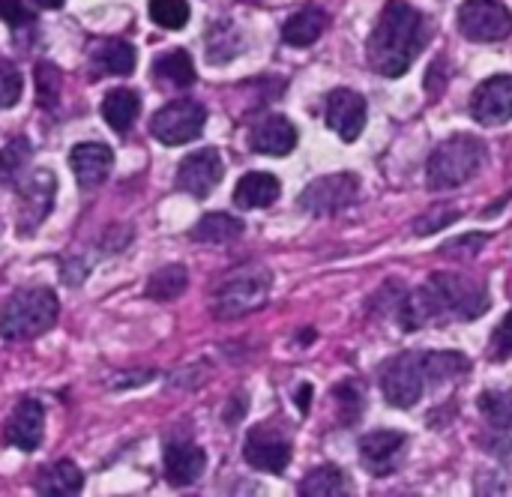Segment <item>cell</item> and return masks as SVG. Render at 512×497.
Instances as JSON below:
<instances>
[{
	"label": "cell",
	"mask_w": 512,
	"mask_h": 497,
	"mask_svg": "<svg viewBox=\"0 0 512 497\" xmlns=\"http://www.w3.org/2000/svg\"><path fill=\"white\" fill-rule=\"evenodd\" d=\"M150 18L165 30H180L189 21L186 0H150Z\"/></svg>",
	"instance_id": "obj_33"
},
{
	"label": "cell",
	"mask_w": 512,
	"mask_h": 497,
	"mask_svg": "<svg viewBox=\"0 0 512 497\" xmlns=\"http://www.w3.org/2000/svg\"><path fill=\"white\" fill-rule=\"evenodd\" d=\"M207 123V111L201 102L195 99H174L168 105H162L153 120H150V132L153 138H159L168 147H180L192 138H198L204 132Z\"/></svg>",
	"instance_id": "obj_8"
},
{
	"label": "cell",
	"mask_w": 512,
	"mask_h": 497,
	"mask_svg": "<svg viewBox=\"0 0 512 497\" xmlns=\"http://www.w3.org/2000/svg\"><path fill=\"white\" fill-rule=\"evenodd\" d=\"M225 174V162L222 153L216 147H201L192 156H186L177 168V186L183 192H189L192 198H207L216 183Z\"/></svg>",
	"instance_id": "obj_12"
},
{
	"label": "cell",
	"mask_w": 512,
	"mask_h": 497,
	"mask_svg": "<svg viewBox=\"0 0 512 497\" xmlns=\"http://www.w3.org/2000/svg\"><path fill=\"white\" fill-rule=\"evenodd\" d=\"M282 186L273 174L267 171H249L240 177L237 189H234V204L240 210H258V207H270L276 204Z\"/></svg>",
	"instance_id": "obj_21"
},
{
	"label": "cell",
	"mask_w": 512,
	"mask_h": 497,
	"mask_svg": "<svg viewBox=\"0 0 512 497\" xmlns=\"http://www.w3.org/2000/svg\"><path fill=\"white\" fill-rule=\"evenodd\" d=\"M324 30H327V12L318 6H306L282 24V42L294 48H306L318 42Z\"/></svg>",
	"instance_id": "obj_22"
},
{
	"label": "cell",
	"mask_w": 512,
	"mask_h": 497,
	"mask_svg": "<svg viewBox=\"0 0 512 497\" xmlns=\"http://www.w3.org/2000/svg\"><path fill=\"white\" fill-rule=\"evenodd\" d=\"M492 306L489 288L477 279L459 273H432L429 282L402 297L396 306V321L402 330L414 333L426 324H447V321H477Z\"/></svg>",
	"instance_id": "obj_1"
},
{
	"label": "cell",
	"mask_w": 512,
	"mask_h": 497,
	"mask_svg": "<svg viewBox=\"0 0 512 497\" xmlns=\"http://www.w3.org/2000/svg\"><path fill=\"white\" fill-rule=\"evenodd\" d=\"M249 147L264 156H288L297 147V129L282 114L261 117L249 132Z\"/></svg>",
	"instance_id": "obj_19"
},
{
	"label": "cell",
	"mask_w": 512,
	"mask_h": 497,
	"mask_svg": "<svg viewBox=\"0 0 512 497\" xmlns=\"http://www.w3.org/2000/svg\"><path fill=\"white\" fill-rule=\"evenodd\" d=\"M33 12L24 6V0H0V21L3 24H9V27H27V24H33Z\"/></svg>",
	"instance_id": "obj_38"
},
{
	"label": "cell",
	"mask_w": 512,
	"mask_h": 497,
	"mask_svg": "<svg viewBox=\"0 0 512 497\" xmlns=\"http://www.w3.org/2000/svg\"><path fill=\"white\" fill-rule=\"evenodd\" d=\"M54 192H57V177L45 168L33 171L21 183V189H18V231H21V237L36 231L42 225V219L51 213Z\"/></svg>",
	"instance_id": "obj_10"
},
{
	"label": "cell",
	"mask_w": 512,
	"mask_h": 497,
	"mask_svg": "<svg viewBox=\"0 0 512 497\" xmlns=\"http://www.w3.org/2000/svg\"><path fill=\"white\" fill-rule=\"evenodd\" d=\"M327 126L342 138V141H357L360 132L366 129V99L351 90V87H336L327 96V108H324Z\"/></svg>",
	"instance_id": "obj_14"
},
{
	"label": "cell",
	"mask_w": 512,
	"mask_h": 497,
	"mask_svg": "<svg viewBox=\"0 0 512 497\" xmlns=\"http://www.w3.org/2000/svg\"><path fill=\"white\" fill-rule=\"evenodd\" d=\"M135 63H138L135 45L126 42V39H99L90 48V66H93L96 78H102V75L126 78V75L135 72Z\"/></svg>",
	"instance_id": "obj_20"
},
{
	"label": "cell",
	"mask_w": 512,
	"mask_h": 497,
	"mask_svg": "<svg viewBox=\"0 0 512 497\" xmlns=\"http://www.w3.org/2000/svg\"><path fill=\"white\" fill-rule=\"evenodd\" d=\"M360 195V180L357 174H327V177H318L312 180L300 198H297V207L312 213V216H333L339 210H348Z\"/></svg>",
	"instance_id": "obj_9"
},
{
	"label": "cell",
	"mask_w": 512,
	"mask_h": 497,
	"mask_svg": "<svg viewBox=\"0 0 512 497\" xmlns=\"http://www.w3.org/2000/svg\"><path fill=\"white\" fill-rule=\"evenodd\" d=\"M30 156V141L27 138H12L3 150H0V186L18 180V174L24 171V162Z\"/></svg>",
	"instance_id": "obj_32"
},
{
	"label": "cell",
	"mask_w": 512,
	"mask_h": 497,
	"mask_svg": "<svg viewBox=\"0 0 512 497\" xmlns=\"http://www.w3.org/2000/svg\"><path fill=\"white\" fill-rule=\"evenodd\" d=\"M60 303L51 288H21L0 309V336L9 342H27L48 333L57 324Z\"/></svg>",
	"instance_id": "obj_4"
},
{
	"label": "cell",
	"mask_w": 512,
	"mask_h": 497,
	"mask_svg": "<svg viewBox=\"0 0 512 497\" xmlns=\"http://www.w3.org/2000/svg\"><path fill=\"white\" fill-rule=\"evenodd\" d=\"M153 75L159 84H168V87H177V90H186L195 84V63H192V54L183 51V48H174V51H165L153 60Z\"/></svg>",
	"instance_id": "obj_23"
},
{
	"label": "cell",
	"mask_w": 512,
	"mask_h": 497,
	"mask_svg": "<svg viewBox=\"0 0 512 497\" xmlns=\"http://www.w3.org/2000/svg\"><path fill=\"white\" fill-rule=\"evenodd\" d=\"M309 396H312V387H309V384H303V387H300V393H297V408H300L303 414L309 411Z\"/></svg>",
	"instance_id": "obj_40"
},
{
	"label": "cell",
	"mask_w": 512,
	"mask_h": 497,
	"mask_svg": "<svg viewBox=\"0 0 512 497\" xmlns=\"http://www.w3.org/2000/svg\"><path fill=\"white\" fill-rule=\"evenodd\" d=\"M186 282H189L186 270L177 267V264H168V267L156 270V273L147 279V297H150V300H159V303L174 300V297H180V294L186 291Z\"/></svg>",
	"instance_id": "obj_28"
},
{
	"label": "cell",
	"mask_w": 512,
	"mask_h": 497,
	"mask_svg": "<svg viewBox=\"0 0 512 497\" xmlns=\"http://www.w3.org/2000/svg\"><path fill=\"white\" fill-rule=\"evenodd\" d=\"M243 48V39L237 33V27L231 21H219L210 27V36H207V57L213 63H225L231 57H237Z\"/></svg>",
	"instance_id": "obj_30"
},
{
	"label": "cell",
	"mask_w": 512,
	"mask_h": 497,
	"mask_svg": "<svg viewBox=\"0 0 512 497\" xmlns=\"http://www.w3.org/2000/svg\"><path fill=\"white\" fill-rule=\"evenodd\" d=\"M348 492V480L345 474L336 468V465H324V468H315L303 483H300V495L306 497H330Z\"/></svg>",
	"instance_id": "obj_29"
},
{
	"label": "cell",
	"mask_w": 512,
	"mask_h": 497,
	"mask_svg": "<svg viewBox=\"0 0 512 497\" xmlns=\"http://www.w3.org/2000/svg\"><path fill=\"white\" fill-rule=\"evenodd\" d=\"M81 489H84V474L78 471V465L66 459L45 468L36 480V492L42 495H78Z\"/></svg>",
	"instance_id": "obj_26"
},
{
	"label": "cell",
	"mask_w": 512,
	"mask_h": 497,
	"mask_svg": "<svg viewBox=\"0 0 512 497\" xmlns=\"http://www.w3.org/2000/svg\"><path fill=\"white\" fill-rule=\"evenodd\" d=\"M405 444L408 438L402 432H387V429L369 432L360 438V465L372 477H390L402 462Z\"/></svg>",
	"instance_id": "obj_15"
},
{
	"label": "cell",
	"mask_w": 512,
	"mask_h": 497,
	"mask_svg": "<svg viewBox=\"0 0 512 497\" xmlns=\"http://www.w3.org/2000/svg\"><path fill=\"white\" fill-rule=\"evenodd\" d=\"M60 93V72L54 63H36V102L51 108Z\"/></svg>",
	"instance_id": "obj_34"
},
{
	"label": "cell",
	"mask_w": 512,
	"mask_h": 497,
	"mask_svg": "<svg viewBox=\"0 0 512 497\" xmlns=\"http://www.w3.org/2000/svg\"><path fill=\"white\" fill-rule=\"evenodd\" d=\"M270 297V270L261 264H246L234 270L219 294H216V315L219 318H243L255 309H261Z\"/></svg>",
	"instance_id": "obj_5"
},
{
	"label": "cell",
	"mask_w": 512,
	"mask_h": 497,
	"mask_svg": "<svg viewBox=\"0 0 512 497\" xmlns=\"http://www.w3.org/2000/svg\"><path fill=\"white\" fill-rule=\"evenodd\" d=\"M432 30L420 9L408 0H387L366 42L369 66L384 78H402L423 54Z\"/></svg>",
	"instance_id": "obj_2"
},
{
	"label": "cell",
	"mask_w": 512,
	"mask_h": 497,
	"mask_svg": "<svg viewBox=\"0 0 512 497\" xmlns=\"http://www.w3.org/2000/svg\"><path fill=\"white\" fill-rule=\"evenodd\" d=\"M489 159V147L477 135H453L441 141L426 162V183L432 192L459 189L474 180Z\"/></svg>",
	"instance_id": "obj_3"
},
{
	"label": "cell",
	"mask_w": 512,
	"mask_h": 497,
	"mask_svg": "<svg viewBox=\"0 0 512 497\" xmlns=\"http://www.w3.org/2000/svg\"><path fill=\"white\" fill-rule=\"evenodd\" d=\"M456 21L471 42H504L512 36V12L501 0H465Z\"/></svg>",
	"instance_id": "obj_7"
},
{
	"label": "cell",
	"mask_w": 512,
	"mask_h": 497,
	"mask_svg": "<svg viewBox=\"0 0 512 497\" xmlns=\"http://www.w3.org/2000/svg\"><path fill=\"white\" fill-rule=\"evenodd\" d=\"M486 243V234H468V237H459V240H450L447 246H441V255H456L462 252V258H471L480 252V246Z\"/></svg>",
	"instance_id": "obj_39"
},
{
	"label": "cell",
	"mask_w": 512,
	"mask_h": 497,
	"mask_svg": "<svg viewBox=\"0 0 512 497\" xmlns=\"http://www.w3.org/2000/svg\"><path fill=\"white\" fill-rule=\"evenodd\" d=\"M246 462L264 474H282L291 462V441L273 426H255L243 447Z\"/></svg>",
	"instance_id": "obj_11"
},
{
	"label": "cell",
	"mask_w": 512,
	"mask_h": 497,
	"mask_svg": "<svg viewBox=\"0 0 512 497\" xmlns=\"http://www.w3.org/2000/svg\"><path fill=\"white\" fill-rule=\"evenodd\" d=\"M456 219H459V210H456V207H432V210H426V213L414 222V231H417V237H429V234L444 231V228L453 225Z\"/></svg>",
	"instance_id": "obj_35"
},
{
	"label": "cell",
	"mask_w": 512,
	"mask_h": 497,
	"mask_svg": "<svg viewBox=\"0 0 512 497\" xmlns=\"http://www.w3.org/2000/svg\"><path fill=\"white\" fill-rule=\"evenodd\" d=\"M426 369H423V351H408V354H399L393 357L384 372H381V390H384V399L393 405V408H414L423 393H426Z\"/></svg>",
	"instance_id": "obj_6"
},
{
	"label": "cell",
	"mask_w": 512,
	"mask_h": 497,
	"mask_svg": "<svg viewBox=\"0 0 512 497\" xmlns=\"http://www.w3.org/2000/svg\"><path fill=\"white\" fill-rule=\"evenodd\" d=\"M69 165L75 171V180L81 189H96L99 183H105V177L111 174L114 168V153L108 144H99V141H84V144H75L69 150Z\"/></svg>",
	"instance_id": "obj_17"
},
{
	"label": "cell",
	"mask_w": 512,
	"mask_h": 497,
	"mask_svg": "<svg viewBox=\"0 0 512 497\" xmlns=\"http://www.w3.org/2000/svg\"><path fill=\"white\" fill-rule=\"evenodd\" d=\"M512 357V312H507V318L495 327L492 339H489V360L504 363Z\"/></svg>",
	"instance_id": "obj_37"
},
{
	"label": "cell",
	"mask_w": 512,
	"mask_h": 497,
	"mask_svg": "<svg viewBox=\"0 0 512 497\" xmlns=\"http://www.w3.org/2000/svg\"><path fill=\"white\" fill-rule=\"evenodd\" d=\"M471 117L480 126H504L512 120V75L486 78L471 96Z\"/></svg>",
	"instance_id": "obj_13"
},
{
	"label": "cell",
	"mask_w": 512,
	"mask_h": 497,
	"mask_svg": "<svg viewBox=\"0 0 512 497\" xmlns=\"http://www.w3.org/2000/svg\"><path fill=\"white\" fill-rule=\"evenodd\" d=\"M423 369L429 384H444L471 372V360H465L459 351H423Z\"/></svg>",
	"instance_id": "obj_27"
},
{
	"label": "cell",
	"mask_w": 512,
	"mask_h": 497,
	"mask_svg": "<svg viewBox=\"0 0 512 497\" xmlns=\"http://www.w3.org/2000/svg\"><path fill=\"white\" fill-rule=\"evenodd\" d=\"M162 465H165V480L177 489H186L201 480V474L207 468V456L192 441H168Z\"/></svg>",
	"instance_id": "obj_16"
},
{
	"label": "cell",
	"mask_w": 512,
	"mask_h": 497,
	"mask_svg": "<svg viewBox=\"0 0 512 497\" xmlns=\"http://www.w3.org/2000/svg\"><path fill=\"white\" fill-rule=\"evenodd\" d=\"M30 3H36L39 9H60L66 0H30Z\"/></svg>",
	"instance_id": "obj_41"
},
{
	"label": "cell",
	"mask_w": 512,
	"mask_h": 497,
	"mask_svg": "<svg viewBox=\"0 0 512 497\" xmlns=\"http://www.w3.org/2000/svg\"><path fill=\"white\" fill-rule=\"evenodd\" d=\"M138 111H141V96L129 87L111 90L102 99V117L114 132H129L132 123L138 120Z\"/></svg>",
	"instance_id": "obj_25"
},
{
	"label": "cell",
	"mask_w": 512,
	"mask_h": 497,
	"mask_svg": "<svg viewBox=\"0 0 512 497\" xmlns=\"http://www.w3.org/2000/svg\"><path fill=\"white\" fill-rule=\"evenodd\" d=\"M21 90H24V78L18 66L9 60H0V108H12L21 99Z\"/></svg>",
	"instance_id": "obj_36"
},
{
	"label": "cell",
	"mask_w": 512,
	"mask_h": 497,
	"mask_svg": "<svg viewBox=\"0 0 512 497\" xmlns=\"http://www.w3.org/2000/svg\"><path fill=\"white\" fill-rule=\"evenodd\" d=\"M42 426H45V411L36 399H21L6 423L3 441L15 450L33 453L42 444Z\"/></svg>",
	"instance_id": "obj_18"
},
{
	"label": "cell",
	"mask_w": 512,
	"mask_h": 497,
	"mask_svg": "<svg viewBox=\"0 0 512 497\" xmlns=\"http://www.w3.org/2000/svg\"><path fill=\"white\" fill-rule=\"evenodd\" d=\"M243 231H246L243 219H237V216H231V213H207V216H201V219L192 225L189 237L198 240V243L222 246V243L237 240Z\"/></svg>",
	"instance_id": "obj_24"
},
{
	"label": "cell",
	"mask_w": 512,
	"mask_h": 497,
	"mask_svg": "<svg viewBox=\"0 0 512 497\" xmlns=\"http://www.w3.org/2000/svg\"><path fill=\"white\" fill-rule=\"evenodd\" d=\"M480 414L495 426L512 432V390H495L480 396Z\"/></svg>",
	"instance_id": "obj_31"
}]
</instances>
